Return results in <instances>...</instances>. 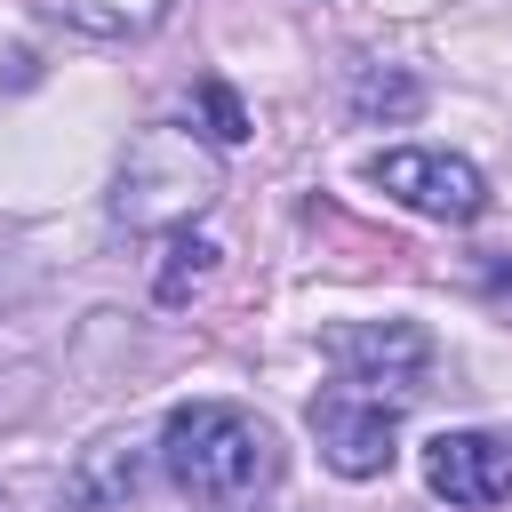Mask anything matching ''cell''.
<instances>
[{
  "mask_svg": "<svg viewBox=\"0 0 512 512\" xmlns=\"http://www.w3.org/2000/svg\"><path fill=\"white\" fill-rule=\"evenodd\" d=\"M368 176L384 200H400L408 216H432V224H472L488 208V176L448 144H392L368 160Z\"/></svg>",
  "mask_w": 512,
  "mask_h": 512,
  "instance_id": "cell-4",
  "label": "cell"
},
{
  "mask_svg": "<svg viewBox=\"0 0 512 512\" xmlns=\"http://www.w3.org/2000/svg\"><path fill=\"white\" fill-rule=\"evenodd\" d=\"M320 352L352 384H376V392H400V400H416L424 376H432V336L416 320H344V328L320 336Z\"/></svg>",
  "mask_w": 512,
  "mask_h": 512,
  "instance_id": "cell-5",
  "label": "cell"
},
{
  "mask_svg": "<svg viewBox=\"0 0 512 512\" xmlns=\"http://www.w3.org/2000/svg\"><path fill=\"white\" fill-rule=\"evenodd\" d=\"M152 472H160V440L104 432V440H88V448L72 456L56 504H64V512H128V504L152 488Z\"/></svg>",
  "mask_w": 512,
  "mask_h": 512,
  "instance_id": "cell-7",
  "label": "cell"
},
{
  "mask_svg": "<svg viewBox=\"0 0 512 512\" xmlns=\"http://www.w3.org/2000/svg\"><path fill=\"white\" fill-rule=\"evenodd\" d=\"M400 392H376V384H328L320 400H312V440H320V456H328V472L336 480H376V472H392V456H400Z\"/></svg>",
  "mask_w": 512,
  "mask_h": 512,
  "instance_id": "cell-3",
  "label": "cell"
},
{
  "mask_svg": "<svg viewBox=\"0 0 512 512\" xmlns=\"http://www.w3.org/2000/svg\"><path fill=\"white\" fill-rule=\"evenodd\" d=\"M216 192H224L216 152H208L192 128L152 120V128H136V136H128V152H120L112 216H120V224H136V232H152V240H168V232L200 224Z\"/></svg>",
  "mask_w": 512,
  "mask_h": 512,
  "instance_id": "cell-2",
  "label": "cell"
},
{
  "mask_svg": "<svg viewBox=\"0 0 512 512\" xmlns=\"http://www.w3.org/2000/svg\"><path fill=\"white\" fill-rule=\"evenodd\" d=\"M200 104H208V120H216V128H208L216 144H240V136H248V112H240V96H232L224 80H200Z\"/></svg>",
  "mask_w": 512,
  "mask_h": 512,
  "instance_id": "cell-10",
  "label": "cell"
},
{
  "mask_svg": "<svg viewBox=\"0 0 512 512\" xmlns=\"http://www.w3.org/2000/svg\"><path fill=\"white\" fill-rule=\"evenodd\" d=\"M208 280H216V240H208V232H192V224H184V232H168V240H160V280H152V288H160V304H184V296H192V288H208Z\"/></svg>",
  "mask_w": 512,
  "mask_h": 512,
  "instance_id": "cell-9",
  "label": "cell"
},
{
  "mask_svg": "<svg viewBox=\"0 0 512 512\" xmlns=\"http://www.w3.org/2000/svg\"><path fill=\"white\" fill-rule=\"evenodd\" d=\"M280 472V440L240 400H176L160 416V480L192 504H248Z\"/></svg>",
  "mask_w": 512,
  "mask_h": 512,
  "instance_id": "cell-1",
  "label": "cell"
},
{
  "mask_svg": "<svg viewBox=\"0 0 512 512\" xmlns=\"http://www.w3.org/2000/svg\"><path fill=\"white\" fill-rule=\"evenodd\" d=\"M56 24H72V32H88V40H144L160 16H168V0H40Z\"/></svg>",
  "mask_w": 512,
  "mask_h": 512,
  "instance_id": "cell-8",
  "label": "cell"
},
{
  "mask_svg": "<svg viewBox=\"0 0 512 512\" xmlns=\"http://www.w3.org/2000/svg\"><path fill=\"white\" fill-rule=\"evenodd\" d=\"M424 488L448 504V512H496L512 504V440L496 432H432L424 440Z\"/></svg>",
  "mask_w": 512,
  "mask_h": 512,
  "instance_id": "cell-6",
  "label": "cell"
}]
</instances>
